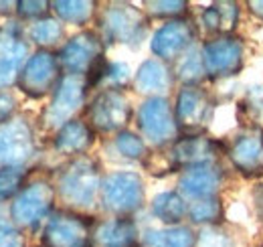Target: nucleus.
<instances>
[{
	"label": "nucleus",
	"mask_w": 263,
	"mask_h": 247,
	"mask_svg": "<svg viewBox=\"0 0 263 247\" xmlns=\"http://www.w3.org/2000/svg\"><path fill=\"white\" fill-rule=\"evenodd\" d=\"M103 170L96 156L83 154L67 160L55 172L53 185L57 190V203L61 209L87 215L99 203V190Z\"/></svg>",
	"instance_id": "1"
},
{
	"label": "nucleus",
	"mask_w": 263,
	"mask_h": 247,
	"mask_svg": "<svg viewBox=\"0 0 263 247\" xmlns=\"http://www.w3.org/2000/svg\"><path fill=\"white\" fill-rule=\"evenodd\" d=\"M99 37L105 45H126L138 47L150 29V19L144 8H138L130 2H109L103 4L98 12Z\"/></svg>",
	"instance_id": "2"
},
{
	"label": "nucleus",
	"mask_w": 263,
	"mask_h": 247,
	"mask_svg": "<svg viewBox=\"0 0 263 247\" xmlns=\"http://www.w3.org/2000/svg\"><path fill=\"white\" fill-rule=\"evenodd\" d=\"M146 205V185L136 170H111L103 174L99 207L109 217L134 219Z\"/></svg>",
	"instance_id": "3"
},
{
	"label": "nucleus",
	"mask_w": 263,
	"mask_h": 247,
	"mask_svg": "<svg viewBox=\"0 0 263 247\" xmlns=\"http://www.w3.org/2000/svg\"><path fill=\"white\" fill-rule=\"evenodd\" d=\"M57 209V190L51 179H34L10 201L8 219L18 229H36Z\"/></svg>",
	"instance_id": "4"
},
{
	"label": "nucleus",
	"mask_w": 263,
	"mask_h": 247,
	"mask_svg": "<svg viewBox=\"0 0 263 247\" xmlns=\"http://www.w3.org/2000/svg\"><path fill=\"white\" fill-rule=\"evenodd\" d=\"M89 85L83 75H63L55 92L51 93L49 103L41 112L39 123L45 132H57L67 122L75 120L79 112L87 105Z\"/></svg>",
	"instance_id": "5"
},
{
	"label": "nucleus",
	"mask_w": 263,
	"mask_h": 247,
	"mask_svg": "<svg viewBox=\"0 0 263 247\" xmlns=\"http://www.w3.org/2000/svg\"><path fill=\"white\" fill-rule=\"evenodd\" d=\"M136 116L128 93L122 90H99L85 105L83 120L96 134H120L128 130Z\"/></svg>",
	"instance_id": "6"
},
{
	"label": "nucleus",
	"mask_w": 263,
	"mask_h": 247,
	"mask_svg": "<svg viewBox=\"0 0 263 247\" xmlns=\"http://www.w3.org/2000/svg\"><path fill=\"white\" fill-rule=\"evenodd\" d=\"M138 134L152 148H168L180 138L174 105L168 97H146L136 110Z\"/></svg>",
	"instance_id": "7"
},
{
	"label": "nucleus",
	"mask_w": 263,
	"mask_h": 247,
	"mask_svg": "<svg viewBox=\"0 0 263 247\" xmlns=\"http://www.w3.org/2000/svg\"><path fill=\"white\" fill-rule=\"evenodd\" d=\"M245 41L239 34H223L200 41V57L206 79L225 81L237 77L245 67Z\"/></svg>",
	"instance_id": "8"
},
{
	"label": "nucleus",
	"mask_w": 263,
	"mask_h": 247,
	"mask_svg": "<svg viewBox=\"0 0 263 247\" xmlns=\"http://www.w3.org/2000/svg\"><path fill=\"white\" fill-rule=\"evenodd\" d=\"M96 217L57 207L45 221L41 247H89Z\"/></svg>",
	"instance_id": "9"
},
{
	"label": "nucleus",
	"mask_w": 263,
	"mask_h": 247,
	"mask_svg": "<svg viewBox=\"0 0 263 247\" xmlns=\"http://www.w3.org/2000/svg\"><path fill=\"white\" fill-rule=\"evenodd\" d=\"M172 105L180 136L204 134L215 116V97L202 85H182Z\"/></svg>",
	"instance_id": "10"
},
{
	"label": "nucleus",
	"mask_w": 263,
	"mask_h": 247,
	"mask_svg": "<svg viewBox=\"0 0 263 247\" xmlns=\"http://www.w3.org/2000/svg\"><path fill=\"white\" fill-rule=\"evenodd\" d=\"M63 75L65 73L55 51L36 49L18 73L16 87L31 99H43L55 92Z\"/></svg>",
	"instance_id": "11"
},
{
	"label": "nucleus",
	"mask_w": 263,
	"mask_h": 247,
	"mask_svg": "<svg viewBox=\"0 0 263 247\" xmlns=\"http://www.w3.org/2000/svg\"><path fill=\"white\" fill-rule=\"evenodd\" d=\"M225 156V146L206 136H180L172 146L166 148V170L168 172H182L184 168L200 166V164H221Z\"/></svg>",
	"instance_id": "12"
},
{
	"label": "nucleus",
	"mask_w": 263,
	"mask_h": 247,
	"mask_svg": "<svg viewBox=\"0 0 263 247\" xmlns=\"http://www.w3.org/2000/svg\"><path fill=\"white\" fill-rule=\"evenodd\" d=\"M198 29L197 23L191 16L184 19H174L162 23L150 37V51L156 59L172 63L180 59L189 49L197 45Z\"/></svg>",
	"instance_id": "13"
},
{
	"label": "nucleus",
	"mask_w": 263,
	"mask_h": 247,
	"mask_svg": "<svg viewBox=\"0 0 263 247\" xmlns=\"http://www.w3.org/2000/svg\"><path fill=\"white\" fill-rule=\"evenodd\" d=\"M61 69L67 75H87L91 67L105 57V43L98 31L85 29L69 37L57 51Z\"/></svg>",
	"instance_id": "14"
},
{
	"label": "nucleus",
	"mask_w": 263,
	"mask_h": 247,
	"mask_svg": "<svg viewBox=\"0 0 263 247\" xmlns=\"http://www.w3.org/2000/svg\"><path fill=\"white\" fill-rule=\"evenodd\" d=\"M225 158L231 166L243 177H255L263 172V128L249 123L235 132L225 146Z\"/></svg>",
	"instance_id": "15"
},
{
	"label": "nucleus",
	"mask_w": 263,
	"mask_h": 247,
	"mask_svg": "<svg viewBox=\"0 0 263 247\" xmlns=\"http://www.w3.org/2000/svg\"><path fill=\"white\" fill-rule=\"evenodd\" d=\"M25 37L27 34L16 21L0 27V90L16 85L18 73L33 55Z\"/></svg>",
	"instance_id": "16"
},
{
	"label": "nucleus",
	"mask_w": 263,
	"mask_h": 247,
	"mask_svg": "<svg viewBox=\"0 0 263 247\" xmlns=\"http://www.w3.org/2000/svg\"><path fill=\"white\" fill-rule=\"evenodd\" d=\"M36 152L33 123L27 118H14L0 126V168L27 166Z\"/></svg>",
	"instance_id": "17"
},
{
	"label": "nucleus",
	"mask_w": 263,
	"mask_h": 247,
	"mask_svg": "<svg viewBox=\"0 0 263 247\" xmlns=\"http://www.w3.org/2000/svg\"><path fill=\"white\" fill-rule=\"evenodd\" d=\"M225 183L227 174L221 164H200L178 172L176 190L186 199V203H193L200 199L221 197Z\"/></svg>",
	"instance_id": "18"
},
{
	"label": "nucleus",
	"mask_w": 263,
	"mask_h": 247,
	"mask_svg": "<svg viewBox=\"0 0 263 247\" xmlns=\"http://www.w3.org/2000/svg\"><path fill=\"white\" fill-rule=\"evenodd\" d=\"M142 233L138 223L128 217L96 219L89 247H140Z\"/></svg>",
	"instance_id": "19"
},
{
	"label": "nucleus",
	"mask_w": 263,
	"mask_h": 247,
	"mask_svg": "<svg viewBox=\"0 0 263 247\" xmlns=\"http://www.w3.org/2000/svg\"><path fill=\"white\" fill-rule=\"evenodd\" d=\"M174 83L176 79L172 73V65L156 57L144 59L140 63L132 79V87L144 97H166L172 92Z\"/></svg>",
	"instance_id": "20"
},
{
	"label": "nucleus",
	"mask_w": 263,
	"mask_h": 247,
	"mask_svg": "<svg viewBox=\"0 0 263 247\" xmlns=\"http://www.w3.org/2000/svg\"><path fill=\"white\" fill-rule=\"evenodd\" d=\"M96 138H98V134L93 132V128L89 123L83 118H75L53 134L51 146L59 156L71 160V158L87 154L93 148Z\"/></svg>",
	"instance_id": "21"
},
{
	"label": "nucleus",
	"mask_w": 263,
	"mask_h": 247,
	"mask_svg": "<svg viewBox=\"0 0 263 247\" xmlns=\"http://www.w3.org/2000/svg\"><path fill=\"white\" fill-rule=\"evenodd\" d=\"M241 21V4L235 0H219L213 4H206L198 14L197 29L211 37H223L235 34Z\"/></svg>",
	"instance_id": "22"
},
{
	"label": "nucleus",
	"mask_w": 263,
	"mask_h": 247,
	"mask_svg": "<svg viewBox=\"0 0 263 247\" xmlns=\"http://www.w3.org/2000/svg\"><path fill=\"white\" fill-rule=\"evenodd\" d=\"M150 213L156 221H160L164 227L182 225L189 219V203L186 199L176 190H162L156 192L150 201Z\"/></svg>",
	"instance_id": "23"
},
{
	"label": "nucleus",
	"mask_w": 263,
	"mask_h": 247,
	"mask_svg": "<svg viewBox=\"0 0 263 247\" xmlns=\"http://www.w3.org/2000/svg\"><path fill=\"white\" fill-rule=\"evenodd\" d=\"M197 243V229L189 223L160 227V229H146L142 233L144 247H195Z\"/></svg>",
	"instance_id": "24"
},
{
	"label": "nucleus",
	"mask_w": 263,
	"mask_h": 247,
	"mask_svg": "<svg viewBox=\"0 0 263 247\" xmlns=\"http://www.w3.org/2000/svg\"><path fill=\"white\" fill-rule=\"evenodd\" d=\"M25 34L33 45L43 51H55L57 47L61 49L65 45V25L53 14L31 23Z\"/></svg>",
	"instance_id": "25"
},
{
	"label": "nucleus",
	"mask_w": 263,
	"mask_h": 247,
	"mask_svg": "<svg viewBox=\"0 0 263 247\" xmlns=\"http://www.w3.org/2000/svg\"><path fill=\"white\" fill-rule=\"evenodd\" d=\"M51 12L63 25L85 27L98 19L99 2H93V0H53Z\"/></svg>",
	"instance_id": "26"
},
{
	"label": "nucleus",
	"mask_w": 263,
	"mask_h": 247,
	"mask_svg": "<svg viewBox=\"0 0 263 247\" xmlns=\"http://www.w3.org/2000/svg\"><path fill=\"white\" fill-rule=\"evenodd\" d=\"M172 73H174V79L180 83V87L182 85H202V81L206 79V71H204L202 57H200V43H197L180 59L172 63Z\"/></svg>",
	"instance_id": "27"
},
{
	"label": "nucleus",
	"mask_w": 263,
	"mask_h": 247,
	"mask_svg": "<svg viewBox=\"0 0 263 247\" xmlns=\"http://www.w3.org/2000/svg\"><path fill=\"white\" fill-rule=\"evenodd\" d=\"M193 227H211V225H223L225 223V207L223 199H200L189 203V219Z\"/></svg>",
	"instance_id": "28"
},
{
	"label": "nucleus",
	"mask_w": 263,
	"mask_h": 247,
	"mask_svg": "<svg viewBox=\"0 0 263 247\" xmlns=\"http://www.w3.org/2000/svg\"><path fill=\"white\" fill-rule=\"evenodd\" d=\"M111 144H114L118 154L122 156L124 160H130V162L146 164V160L152 156L150 146L146 144V140L138 132H134V130H124V132L116 134Z\"/></svg>",
	"instance_id": "29"
},
{
	"label": "nucleus",
	"mask_w": 263,
	"mask_h": 247,
	"mask_svg": "<svg viewBox=\"0 0 263 247\" xmlns=\"http://www.w3.org/2000/svg\"><path fill=\"white\" fill-rule=\"evenodd\" d=\"M146 16L160 19V21H174V19H184L191 14V4L186 0H148L142 4Z\"/></svg>",
	"instance_id": "30"
},
{
	"label": "nucleus",
	"mask_w": 263,
	"mask_h": 247,
	"mask_svg": "<svg viewBox=\"0 0 263 247\" xmlns=\"http://www.w3.org/2000/svg\"><path fill=\"white\" fill-rule=\"evenodd\" d=\"M29 179L27 166H2L0 168V201H12L25 186Z\"/></svg>",
	"instance_id": "31"
},
{
	"label": "nucleus",
	"mask_w": 263,
	"mask_h": 247,
	"mask_svg": "<svg viewBox=\"0 0 263 247\" xmlns=\"http://www.w3.org/2000/svg\"><path fill=\"white\" fill-rule=\"evenodd\" d=\"M195 247H235V235L231 233L225 223L223 225L200 227L197 231Z\"/></svg>",
	"instance_id": "32"
},
{
	"label": "nucleus",
	"mask_w": 263,
	"mask_h": 247,
	"mask_svg": "<svg viewBox=\"0 0 263 247\" xmlns=\"http://www.w3.org/2000/svg\"><path fill=\"white\" fill-rule=\"evenodd\" d=\"M132 79H134V75H132V69L128 63L109 61L105 79L101 83V90H122L124 92L132 83Z\"/></svg>",
	"instance_id": "33"
},
{
	"label": "nucleus",
	"mask_w": 263,
	"mask_h": 247,
	"mask_svg": "<svg viewBox=\"0 0 263 247\" xmlns=\"http://www.w3.org/2000/svg\"><path fill=\"white\" fill-rule=\"evenodd\" d=\"M14 14L18 16V21L34 23L53 12H51V2H47V0H18L14 4Z\"/></svg>",
	"instance_id": "34"
},
{
	"label": "nucleus",
	"mask_w": 263,
	"mask_h": 247,
	"mask_svg": "<svg viewBox=\"0 0 263 247\" xmlns=\"http://www.w3.org/2000/svg\"><path fill=\"white\" fill-rule=\"evenodd\" d=\"M0 247H27L25 231L10 221H0Z\"/></svg>",
	"instance_id": "35"
},
{
	"label": "nucleus",
	"mask_w": 263,
	"mask_h": 247,
	"mask_svg": "<svg viewBox=\"0 0 263 247\" xmlns=\"http://www.w3.org/2000/svg\"><path fill=\"white\" fill-rule=\"evenodd\" d=\"M16 108H18L16 95L10 92V90H0V126L10 122V120H14Z\"/></svg>",
	"instance_id": "36"
},
{
	"label": "nucleus",
	"mask_w": 263,
	"mask_h": 247,
	"mask_svg": "<svg viewBox=\"0 0 263 247\" xmlns=\"http://www.w3.org/2000/svg\"><path fill=\"white\" fill-rule=\"evenodd\" d=\"M245 6H247V10H249V14L253 19L263 23V0H247Z\"/></svg>",
	"instance_id": "37"
},
{
	"label": "nucleus",
	"mask_w": 263,
	"mask_h": 247,
	"mask_svg": "<svg viewBox=\"0 0 263 247\" xmlns=\"http://www.w3.org/2000/svg\"><path fill=\"white\" fill-rule=\"evenodd\" d=\"M14 4H16V2H4V0H0V14H10V12H14Z\"/></svg>",
	"instance_id": "38"
},
{
	"label": "nucleus",
	"mask_w": 263,
	"mask_h": 247,
	"mask_svg": "<svg viewBox=\"0 0 263 247\" xmlns=\"http://www.w3.org/2000/svg\"><path fill=\"white\" fill-rule=\"evenodd\" d=\"M140 247H144V245H140Z\"/></svg>",
	"instance_id": "39"
},
{
	"label": "nucleus",
	"mask_w": 263,
	"mask_h": 247,
	"mask_svg": "<svg viewBox=\"0 0 263 247\" xmlns=\"http://www.w3.org/2000/svg\"><path fill=\"white\" fill-rule=\"evenodd\" d=\"M39 247H41V245H39Z\"/></svg>",
	"instance_id": "40"
},
{
	"label": "nucleus",
	"mask_w": 263,
	"mask_h": 247,
	"mask_svg": "<svg viewBox=\"0 0 263 247\" xmlns=\"http://www.w3.org/2000/svg\"><path fill=\"white\" fill-rule=\"evenodd\" d=\"M261 247H263V245H261Z\"/></svg>",
	"instance_id": "41"
}]
</instances>
